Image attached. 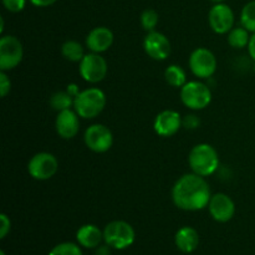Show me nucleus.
<instances>
[{
	"instance_id": "f257e3e1",
	"label": "nucleus",
	"mask_w": 255,
	"mask_h": 255,
	"mask_svg": "<svg viewBox=\"0 0 255 255\" xmlns=\"http://www.w3.org/2000/svg\"><path fill=\"white\" fill-rule=\"evenodd\" d=\"M212 192L206 177L187 173L179 177L172 188V199L177 208L186 212H197L207 208Z\"/></svg>"
},
{
	"instance_id": "f03ea898",
	"label": "nucleus",
	"mask_w": 255,
	"mask_h": 255,
	"mask_svg": "<svg viewBox=\"0 0 255 255\" xmlns=\"http://www.w3.org/2000/svg\"><path fill=\"white\" fill-rule=\"evenodd\" d=\"M188 163L193 173L202 177H209L218 169L219 154L212 144H196L189 152Z\"/></svg>"
},
{
	"instance_id": "7ed1b4c3",
	"label": "nucleus",
	"mask_w": 255,
	"mask_h": 255,
	"mask_svg": "<svg viewBox=\"0 0 255 255\" xmlns=\"http://www.w3.org/2000/svg\"><path fill=\"white\" fill-rule=\"evenodd\" d=\"M107 99L99 87H89L79 92L74 99V110L81 119L92 120L105 110Z\"/></svg>"
},
{
	"instance_id": "20e7f679",
	"label": "nucleus",
	"mask_w": 255,
	"mask_h": 255,
	"mask_svg": "<svg viewBox=\"0 0 255 255\" xmlns=\"http://www.w3.org/2000/svg\"><path fill=\"white\" fill-rule=\"evenodd\" d=\"M136 239L133 227L125 221H112L105 227L104 242L116 251H124L131 247Z\"/></svg>"
},
{
	"instance_id": "39448f33",
	"label": "nucleus",
	"mask_w": 255,
	"mask_h": 255,
	"mask_svg": "<svg viewBox=\"0 0 255 255\" xmlns=\"http://www.w3.org/2000/svg\"><path fill=\"white\" fill-rule=\"evenodd\" d=\"M181 101L187 109L201 111L212 102V91L208 85L198 80L187 81L181 89Z\"/></svg>"
},
{
	"instance_id": "423d86ee",
	"label": "nucleus",
	"mask_w": 255,
	"mask_h": 255,
	"mask_svg": "<svg viewBox=\"0 0 255 255\" xmlns=\"http://www.w3.org/2000/svg\"><path fill=\"white\" fill-rule=\"evenodd\" d=\"M24 57L21 41L14 35H2L0 39V71H10L20 65Z\"/></svg>"
},
{
	"instance_id": "0eeeda50",
	"label": "nucleus",
	"mask_w": 255,
	"mask_h": 255,
	"mask_svg": "<svg viewBox=\"0 0 255 255\" xmlns=\"http://www.w3.org/2000/svg\"><path fill=\"white\" fill-rule=\"evenodd\" d=\"M192 74L198 79H209L217 71V57L207 47H197L192 51L188 60Z\"/></svg>"
},
{
	"instance_id": "6e6552de",
	"label": "nucleus",
	"mask_w": 255,
	"mask_h": 255,
	"mask_svg": "<svg viewBox=\"0 0 255 255\" xmlns=\"http://www.w3.org/2000/svg\"><path fill=\"white\" fill-rule=\"evenodd\" d=\"M59 171V161L50 152H39L30 158L27 172L36 181H47Z\"/></svg>"
},
{
	"instance_id": "1a4fd4ad",
	"label": "nucleus",
	"mask_w": 255,
	"mask_h": 255,
	"mask_svg": "<svg viewBox=\"0 0 255 255\" xmlns=\"http://www.w3.org/2000/svg\"><path fill=\"white\" fill-rule=\"evenodd\" d=\"M79 71L85 81L95 85L104 81L109 71V65H107L106 59L101 56V54L90 52L85 55L84 59L80 61Z\"/></svg>"
},
{
	"instance_id": "9d476101",
	"label": "nucleus",
	"mask_w": 255,
	"mask_h": 255,
	"mask_svg": "<svg viewBox=\"0 0 255 255\" xmlns=\"http://www.w3.org/2000/svg\"><path fill=\"white\" fill-rule=\"evenodd\" d=\"M84 142L90 151L95 153H105L110 151L114 144V134L105 125L94 124L85 131Z\"/></svg>"
},
{
	"instance_id": "9b49d317",
	"label": "nucleus",
	"mask_w": 255,
	"mask_h": 255,
	"mask_svg": "<svg viewBox=\"0 0 255 255\" xmlns=\"http://www.w3.org/2000/svg\"><path fill=\"white\" fill-rule=\"evenodd\" d=\"M209 26L216 34H228L234 27V12L229 5L224 2L214 4L208 14Z\"/></svg>"
},
{
	"instance_id": "f8f14e48",
	"label": "nucleus",
	"mask_w": 255,
	"mask_h": 255,
	"mask_svg": "<svg viewBox=\"0 0 255 255\" xmlns=\"http://www.w3.org/2000/svg\"><path fill=\"white\" fill-rule=\"evenodd\" d=\"M143 49L151 59L163 61L171 55V41L164 34L159 31L147 32L143 40Z\"/></svg>"
},
{
	"instance_id": "ddd939ff",
	"label": "nucleus",
	"mask_w": 255,
	"mask_h": 255,
	"mask_svg": "<svg viewBox=\"0 0 255 255\" xmlns=\"http://www.w3.org/2000/svg\"><path fill=\"white\" fill-rule=\"evenodd\" d=\"M207 208H208L212 218L219 223H227L236 214V204H234L233 199L226 193L212 194Z\"/></svg>"
},
{
	"instance_id": "4468645a",
	"label": "nucleus",
	"mask_w": 255,
	"mask_h": 255,
	"mask_svg": "<svg viewBox=\"0 0 255 255\" xmlns=\"http://www.w3.org/2000/svg\"><path fill=\"white\" fill-rule=\"evenodd\" d=\"M183 126V119L174 110H164L159 112L153 122V128L158 136L172 137Z\"/></svg>"
},
{
	"instance_id": "2eb2a0df",
	"label": "nucleus",
	"mask_w": 255,
	"mask_h": 255,
	"mask_svg": "<svg viewBox=\"0 0 255 255\" xmlns=\"http://www.w3.org/2000/svg\"><path fill=\"white\" fill-rule=\"evenodd\" d=\"M80 119L75 110H65V111L57 112L56 120H55V129L56 133L64 139H71L79 133L80 131Z\"/></svg>"
},
{
	"instance_id": "dca6fc26",
	"label": "nucleus",
	"mask_w": 255,
	"mask_h": 255,
	"mask_svg": "<svg viewBox=\"0 0 255 255\" xmlns=\"http://www.w3.org/2000/svg\"><path fill=\"white\" fill-rule=\"evenodd\" d=\"M114 32L106 26L94 27L86 36V47L90 52L102 54L107 51L114 44Z\"/></svg>"
},
{
	"instance_id": "f3484780",
	"label": "nucleus",
	"mask_w": 255,
	"mask_h": 255,
	"mask_svg": "<svg viewBox=\"0 0 255 255\" xmlns=\"http://www.w3.org/2000/svg\"><path fill=\"white\" fill-rule=\"evenodd\" d=\"M77 244L82 248L96 249L104 241V231L95 224H85L76 232Z\"/></svg>"
},
{
	"instance_id": "a211bd4d",
	"label": "nucleus",
	"mask_w": 255,
	"mask_h": 255,
	"mask_svg": "<svg viewBox=\"0 0 255 255\" xmlns=\"http://www.w3.org/2000/svg\"><path fill=\"white\" fill-rule=\"evenodd\" d=\"M174 243L182 253H193L199 246L198 232L192 227H182L174 236Z\"/></svg>"
},
{
	"instance_id": "6ab92c4d",
	"label": "nucleus",
	"mask_w": 255,
	"mask_h": 255,
	"mask_svg": "<svg viewBox=\"0 0 255 255\" xmlns=\"http://www.w3.org/2000/svg\"><path fill=\"white\" fill-rule=\"evenodd\" d=\"M164 80L167 84L176 89H182L187 84V74L179 65H169L164 70Z\"/></svg>"
},
{
	"instance_id": "aec40b11",
	"label": "nucleus",
	"mask_w": 255,
	"mask_h": 255,
	"mask_svg": "<svg viewBox=\"0 0 255 255\" xmlns=\"http://www.w3.org/2000/svg\"><path fill=\"white\" fill-rule=\"evenodd\" d=\"M251 36V31H248L246 27L241 25V26L233 27L228 32V39L227 40L233 49H244V47H248Z\"/></svg>"
},
{
	"instance_id": "412c9836",
	"label": "nucleus",
	"mask_w": 255,
	"mask_h": 255,
	"mask_svg": "<svg viewBox=\"0 0 255 255\" xmlns=\"http://www.w3.org/2000/svg\"><path fill=\"white\" fill-rule=\"evenodd\" d=\"M61 54L67 61L79 62V64L84 59L85 55H86L85 54L84 46L79 41H76V40H67V41H65L61 46Z\"/></svg>"
},
{
	"instance_id": "4be33fe9",
	"label": "nucleus",
	"mask_w": 255,
	"mask_h": 255,
	"mask_svg": "<svg viewBox=\"0 0 255 255\" xmlns=\"http://www.w3.org/2000/svg\"><path fill=\"white\" fill-rule=\"evenodd\" d=\"M74 99L67 91H57L50 97V106L57 112L65 111L74 107Z\"/></svg>"
},
{
	"instance_id": "5701e85b",
	"label": "nucleus",
	"mask_w": 255,
	"mask_h": 255,
	"mask_svg": "<svg viewBox=\"0 0 255 255\" xmlns=\"http://www.w3.org/2000/svg\"><path fill=\"white\" fill-rule=\"evenodd\" d=\"M241 25L252 34L255 32V0L247 2L242 9Z\"/></svg>"
},
{
	"instance_id": "b1692460",
	"label": "nucleus",
	"mask_w": 255,
	"mask_h": 255,
	"mask_svg": "<svg viewBox=\"0 0 255 255\" xmlns=\"http://www.w3.org/2000/svg\"><path fill=\"white\" fill-rule=\"evenodd\" d=\"M49 255H82V251L79 244L71 242H64L50 251Z\"/></svg>"
},
{
	"instance_id": "393cba45",
	"label": "nucleus",
	"mask_w": 255,
	"mask_h": 255,
	"mask_svg": "<svg viewBox=\"0 0 255 255\" xmlns=\"http://www.w3.org/2000/svg\"><path fill=\"white\" fill-rule=\"evenodd\" d=\"M139 19H141V25L143 26V29L149 32L156 30L157 25H158V21H159V15L156 10L146 9L142 11L141 17H139Z\"/></svg>"
},
{
	"instance_id": "a878e982",
	"label": "nucleus",
	"mask_w": 255,
	"mask_h": 255,
	"mask_svg": "<svg viewBox=\"0 0 255 255\" xmlns=\"http://www.w3.org/2000/svg\"><path fill=\"white\" fill-rule=\"evenodd\" d=\"M2 5L10 12H20L24 10L26 0H1Z\"/></svg>"
},
{
	"instance_id": "bb28decb",
	"label": "nucleus",
	"mask_w": 255,
	"mask_h": 255,
	"mask_svg": "<svg viewBox=\"0 0 255 255\" xmlns=\"http://www.w3.org/2000/svg\"><path fill=\"white\" fill-rule=\"evenodd\" d=\"M11 90V81L5 71H0V96L4 99Z\"/></svg>"
},
{
	"instance_id": "cd10ccee",
	"label": "nucleus",
	"mask_w": 255,
	"mask_h": 255,
	"mask_svg": "<svg viewBox=\"0 0 255 255\" xmlns=\"http://www.w3.org/2000/svg\"><path fill=\"white\" fill-rule=\"evenodd\" d=\"M11 229V221L5 213L0 214V238L4 239Z\"/></svg>"
},
{
	"instance_id": "c85d7f7f",
	"label": "nucleus",
	"mask_w": 255,
	"mask_h": 255,
	"mask_svg": "<svg viewBox=\"0 0 255 255\" xmlns=\"http://www.w3.org/2000/svg\"><path fill=\"white\" fill-rule=\"evenodd\" d=\"M199 124H201V121L194 115H188V116H186V119H183V126H186L187 128H197Z\"/></svg>"
},
{
	"instance_id": "c756f323",
	"label": "nucleus",
	"mask_w": 255,
	"mask_h": 255,
	"mask_svg": "<svg viewBox=\"0 0 255 255\" xmlns=\"http://www.w3.org/2000/svg\"><path fill=\"white\" fill-rule=\"evenodd\" d=\"M34 6L37 7H47V6H51L54 5L57 0H29Z\"/></svg>"
},
{
	"instance_id": "7c9ffc66",
	"label": "nucleus",
	"mask_w": 255,
	"mask_h": 255,
	"mask_svg": "<svg viewBox=\"0 0 255 255\" xmlns=\"http://www.w3.org/2000/svg\"><path fill=\"white\" fill-rule=\"evenodd\" d=\"M248 52H249V56L252 57V60L255 62V32L254 34H252L251 36V41H249V45H248Z\"/></svg>"
},
{
	"instance_id": "2f4dec72",
	"label": "nucleus",
	"mask_w": 255,
	"mask_h": 255,
	"mask_svg": "<svg viewBox=\"0 0 255 255\" xmlns=\"http://www.w3.org/2000/svg\"><path fill=\"white\" fill-rule=\"evenodd\" d=\"M95 255H111V247L107 246L106 243H105V246L97 247Z\"/></svg>"
},
{
	"instance_id": "473e14b6",
	"label": "nucleus",
	"mask_w": 255,
	"mask_h": 255,
	"mask_svg": "<svg viewBox=\"0 0 255 255\" xmlns=\"http://www.w3.org/2000/svg\"><path fill=\"white\" fill-rule=\"evenodd\" d=\"M66 91L69 92V94L71 95L72 97H76L77 95H79L80 90H79V87H77V85H76V84H70L69 86H67V90H66Z\"/></svg>"
},
{
	"instance_id": "72a5a7b5",
	"label": "nucleus",
	"mask_w": 255,
	"mask_h": 255,
	"mask_svg": "<svg viewBox=\"0 0 255 255\" xmlns=\"http://www.w3.org/2000/svg\"><path fill=\"white\" fill-rule=\"evenodd\" d=\"M212 2H214V4H219V2H224L226 0H211Z\"/></svg>"
},
{
	"instance_id": "f704fd0d",
	"label": "nucleus",
	"mask_w": 255,
	"mask_h": 255,
	"mask_svg": "<svg viewBox=\"0 0 255 255\" xmlns=\"http://www.w3.org/2000/svg\"><path fill=\"white\" fill-rule=\"evenodd\" d=\"M0 255H6V254H5L4 251H0Z\"/></svg>"
}]
</instances>
